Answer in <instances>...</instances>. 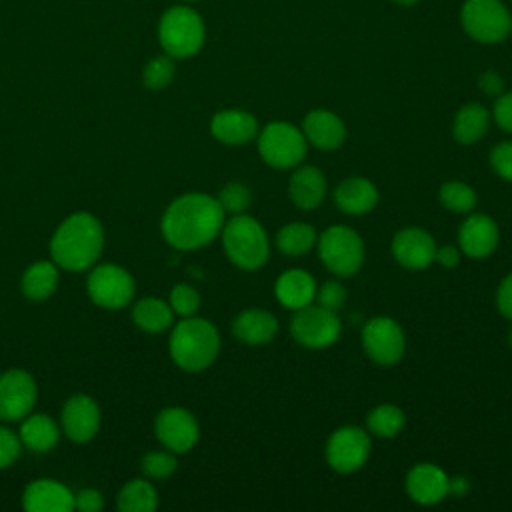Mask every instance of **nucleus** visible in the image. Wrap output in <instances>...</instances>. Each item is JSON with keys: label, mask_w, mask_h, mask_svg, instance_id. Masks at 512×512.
I'll list each match as a JSON object with an SVG mask.
<instances>
[{"label": "nucleus", "mask_w": 512, "mask_h": 512, "mask_svg": "<svg viewBox=\"0 0 512 512\" xmlns=\"http://www.w3.org/2000/svg\"><path fill=\"white\" fill-rule=\"evenodd\" d=\"M438 198L446 210L456 214H468L476 206V190L460 180L444 182L438 190Z\"/></svg>", "instance_id": "33"}, {"label": "nucleus", "mask_w": 512, "mask_h": 512, "mask_svg": "<svg viewBox=\"0 0 512 512\" xmlns=\"http://www.w3.org/2000/svg\"><path fill=\"white\" fill-rule=\"evenodd\" d=\"M478 84H480V90L488 96H500L502 90H504V80L498 72L494 70H488V72H482L480 78H478Z\"/></svg>", "instance_id": "44"}, {"label": "nucleus", "mask_w": 512, "mask_h": 512, "mask_svg": "<svg viewBox=\"0 0 512 512\" xmlns=\"http://www.w3.org/2000/svg\"><path fill=\"white\" fill-rule=\"evenodd\" d=\"M220 238L226 258L234 266L242 270H258L266 264L270 254L266 230L256 218L248 216L246 212L232 214L228 220H224Z\"/></svg>", "instance_id": "4"}, {"label": "nucleus", "mask_w": 512, "mask_h": 512, "mask_svg": "<svg viewBox=\"0 0 512 512\" xmlns=\"http://www.w3.org/2000/svg\"><path fill=\"white\" fill-rule=\"evenodd\" d=\"M460 20L466 34L482 44L502 42L512 26V16L500 0H466Z\"/></svg>", "instance_id": "9"}, {"label": "nucleus", "mask_w": 512, "mask_h": 512, "mask_svg": "<svg viewBox=\"0 0 512 512\" xmlns=\"http://www.w3.org/2000/svg\"><path fill=\"white\" fill-rule=\"evenodd\" d=\"M20 452L22 442L18 438V432L0 424V470L10 468L20 458Z\"/></svg>", "instance_id": "38"}, {"label": "nucleus", "mask_w": 512, "mask_h": 512, "mask_svg": "<svg viewBox=\"0 0 512 512\" xmlns=\"http://www.w3.org/2000/svg\"><path fill=\"white\" fill-rule=\"evenodd\" d=\"M168 352L180 370L202 372L220 352V334L210 320L198 318L196 314L186 316L172 324Z\"/></svg>", "instance_id": "3"}, {"label": "nucleus", "mask_w": 512, "mask_h": 512, "mask_svg": "<svg viewBox=\"0 0 512 512\" xmlns=\"http://www.w3.org/2000/svg\"><path fill=\"white\" fill-rule=\"evenodd\" d=\"M494 120L496 124L504 130L512 134V92H502L492 108Z\"/></svg>", "instance_id": "42"}, {"label": "nucleus", "mask_w": 512, "mask_h": 512, "mask_svg": "<svg viewBox=\"0 0 512 512\" xmlns=\"http://www.w3.org/2000/svg\"><path fill=\"white\" fill-rule=\"evenodd\" d=\"M60 430L74 444L90 442L102 422V412L98 402L88 394H72L60 410Z\"/></svg>", "instance_id": "15"}, {"label": "nucleus", "mask_w": 512, "mask_h": 512, "mask_svg": "<svg viewBox=\"0 0 512 512\" xmlns=\"http://www.w3.org/2000/svg\"><path fill=\"white\" fill-rule=\"evenodd\" d=\"M396 4H402V6H414L418 0H394Z\"/></svg>", "instance_id": "47"}, {"label": "nucleus", "mask_w": 512, "mask_h": 512, "mask_svg": "<svg viewBox=\"0 0 512 512\" xmlns=\"http://www.w3.org/2000/svg\"><path fill=\"white\" fill-rule=\"evenodd\" d=\"M316 230L306 222H288L276 234V248L294 258L310 252L316 246Z\"/></svg>", "instance_id": "31"}, {"label": "nucleus", "mask_w": 512, "mask_h": 512, "mask_svg": "<svg viewBox=\"0 0 512 512\" xmlns=\"http://www.w3.org/2000/svg\"><path fill=\"white\" fill-rule=\"evenodd\" d=\"M460 254H462V252H460V248L446 244V246L436 248V256H434V260H436L438 264H442L444 268H454V266L460 262Z\"/></svg>", "instance_id": "45"}, {"label": "nucleus", "mask_w": 512, "mask_h": 512, "mask_svg": "<svg viewBox=\"0 0 512 512\" xmlns=\"http://www.w3.org/2000/svg\"><path fill=\"white\" fill-rule=\"evenodd\" d=\"M498 246V224L488 214H470L458 230V248L462 254L482 260Z\"/></svg>", "instance_id": "19"}, {"label": "nucleus", "mask_w": 512, "mask_h": 512, "mask_svg": "<svg viewBox=\"0 0 512 512\" xmlns=\"http://www.w3.org/2000/svg\"><path fill=\"white\" fill-rule=\"evenodd\" d=\"M508 344H510V348H512V330H510V334H508Z\"/></svg>", "instance_id": "48"}, {"label": "nucleus", "mask_w": 512, "mask_h": 512, "mask_svg": "<svg viewBox=\"0 0 512 512\" xmlns=\"http://www.w3.org/2000/svg\"><path fill=\"white\" fill-rule=\"evenodd\" d=\"M226 212L216 196L206 192H186L174 198L162 218L160 232L176 250H198L208 246L224 226Z\"/></svg>", "instance_id": "1"}, {"label": "nucleus", "mask_w": 512, "mask_h": 512, "mask_svg": "<svg viewBox=\"0 0 512 512\" xmlns=\"http://www.w3.org/2000/svg\"><path fill=\"white\" fill-rule=\"evenodd\" d=\"M316 244L322 264L340 278L356 274L364 262V242L360 234L348 226L336 224L326 228Z\"/></svg>", "instance_id": "7"}, {"label": "nucleus", "mask_w": 512, "mask_h": 512, "mask_svg": "<svg viewBox=\"0 0 512 512\" xmlns=\"http://www.w3.org/2000/svg\"><path fill=\"white\" fill-rule=\"evenodd\" d=\"M22 508L26 512H72L74 492L54 478H38L26 484Z\"/></svg>", "instance_id": "18"}, {"label": "nucleus", "mask_w": 512, "mask_h": 512, "mask_svg": "<svg viewBox=\"0 0 512 512\" xmlns=\"http://www.w3.org/2000/svg\"><path fill=\"white\" fill-rule=\"evenodd\" d=\"M510 32H512V26H510Z\"/></svg>", "instance_id": "49"}, {"label": "nucleus", "mask_w": 512, "mask_h": 512, "mask_svg": "<svg viewBox=\"0 0 512 512\" xmlns=\"http://www.w3.org/2000/svg\"><path fill=\"white\" fill-rule=\"evenodd\" d=\"M276 332H278L276 316L262 308L242 310L232 320V334L236 336V340L248 346L268 344L276 336Z\"/></svg>", "instance_id": "26"}, {"label": "nucleus", "mask_w": 512, "mask_h": 512, "mask_svg": "<svg viewBox=\"0 0 512 512\" xmlns=\"http://www.w3.org/2000/svg\"><path fill=\"white\" fill-rule=\"evenodd\" d=\"M288 196L300 210H314L326 198V178L316 166H300L288 182Z\"/></svg>", "instance_id": "25"}, {"label": "nucleus", "mask_w": 512, "mask_h": 512, "mask_svg": "<svg viewBox=\"0 0 512 512\" xmlns=\"http://www.w3.org/2000/svg\"><path fill=\"white\" fill-rule=\"evenodd\" d=\"M316 300L320 306L338 312L346 300V288L338 280H328L316 288Z\"/></svg>", "instance_id": "40"}, {"label": "nucleus", "mask_w": 512, "mask_h": 512, "mask_svg": "<svg viewBox=\"0 0 512 512\" xmlns=\"http://www.w3.org/2000/svg\"><path fill=\"white\" fill-rule=\"evenodd\" d=\"M178 468L176 454L162 448V450H150L140 458V470L150 480H166L170 478Z\"/></svg>", "instance_id": "34"}, {"label": "nucleus", "mask_w": 512, "mask_h": 512, "mask_svg": "<svg viewBox=\"0 0 512 512\" xmlns=\"http://www.w3.org/2000/svg\"><path fill=\"white\" fill-rule=\"evenodd\" d=\"M302 134L308 144L320 150H336L346 138V126L338 114L326 108L310 110L302 122Z\"/></svg>", "instance_id": "21"}, {"label": "nucleus", "mask_w": 512, "mask_h": 512, "mask_svg": "<svg viewBox=\"0 0 512 512\" xmlns=\"http://www.w3.org/2000/svg\"><path fill=\"white\" fill-rule=\"evenodd\" d=\"M154 436L162 448L174 454H184L196 446L200 426L190 410L182 406H168L162 408L154 418Z\"/></svg>", "instance_id": "14"}, {"label": "nucleus", "mask_w": 512, "mask_h": 512, "mask_svg": "<svg viewBox=\"0 0 512 512\" xmlns=\"http://www.w3.org/2000/svg\"><path fill=\"white\" fill-rule=\"evenodd\" d=\"M60 436H62L60 422H56L48 414L30 412L20 420L18 438L22 442V448L26 450H32L36 454L50 452L58 446Z\"/></svg>", "instance_id": "23"}, {"label": "nucleus", "mask_w": 512, "mask_h": 512, "mask_svg": "<svg viewBox=\"0 0 512 512\" xmlns=\"http://www.w3.org/2000/svg\"><path fill=\"white\" fill-rule=\"evenodd\" d=\"M210 132L226 146H242L258 136V120L246 110L228 108L212 116Z\"/></svg>", "instance_id": "20"}, {"label": "nucleus", "mask_w": 512, "mask_h": 512, "mask_svg": "<svg viewBox=\"0 0 512 512\" xmlns=\"http://www.w3.org/2000/svg\"><path fill=\"white\" fill-rule=\"evenodd\" d=\"M120 512H154L158 508V492L150 478L128 480L116 496Z\"/></svg>", "instance_id": "30"}, {"label": "nucleus", "mask_w": 512, "mask_h": 512, "mask_svg": "<svg viewBox=\"0 0 512 512\" xmlns=\"http://www.w3.org/2000/svg\"><path fill=\"white\" fill-rule=\"evenodd\" d=\"M490 166L502 180L512 182V140L498 142L490 150Z\"/></svg>", "instance_id": "39"}, {"label": "nucleus", "mask_w": 512, "mask_h": 512, "mask_svg": "<svg viewBox=\"0 0 512 512\" xmlns=\"http://www.w3.org/2000/svg\"><path fill=\"white\" fill-rule=\"evenodd\" d=\"M74 510L80 512H100L104 510V496L96 488H82L74 492Z\"/></svg>", "instance_id": "41"}, {"label": "nucleus", "mask_w": 512, "mask_h": 512, "mask_svg": "<svg viewBox=\"0 0 512 512\" xmlns=\"http://www.w3.org/2000/svg\"><path fill=\"white\" fill-rule=\"evenodd\" d=\"M174 74V58L164 52L162 56H154L152 60H148V64L142 70V82L150 90H162L174 80Z\"/></svg>", "instance_id": "35"}, {"label": "nucleus", "mask_w": 512, "mask_h": 512, "mask_svg": "<svg viewBox=\"0 0 512 512\" xmlns=\"http://www.w3.org/2000/svg\"><path fill=\"white\" fill-rule=\"evenodd\" d=\"M48 250L60 270L88 272L104 250L102 222L90 212L66 216L56 226Z\"/></svg>", "instance_id": "2"}, {"label": "nucleus", "mask_w": 512, "mask_h": 512, "mask_svg": "<svg viewBox=\"0 0 512 512\" xmlns=\"http://www.w3.org/2000/svg\"><path fill=\"white\" fill-rule=\"evenodd\" d=\"M406 494L422 506H434L450 494L448 474L430 462L414 464L406 474Z\"/></svg>", "instance_id": "17"}, {"label": "nucleus", "mask_w": 512, "mask_h": 512, "mask_svg": "<svg viewBox=\"0 0 512 512\" xmlns=\"http://www.w3.org/2000/svg\"><path fill=\"white\" fill-rule=\"evenodd\" d=\"M370 434L358 426H342L334 430L326 442V462L340 474L360 470L370 456Z\"/></svg>", "instance_id": "12"}, {"label": "nucleus", "mask_w": 512, "mask_h": 512, "mask_svg": "<svg viewBox=\"0 0 512 512\" xmlns=\"http://www.w3.org/2000/svg\"><path fill=\"white\" fill-rule=\"evenodd\" d=\"M468 480L458 476V478H450V494H456V496H464L466 490H468Z\"/></svg>", "instance_id": "46"}, {"label": "nucleus", "mask_w": 512, "mask_h": 512, "mask_svg": "<svg viewBox=\"0 0 512 512\" xmlns=\"http://www.w3.org/2000/svg\"><path fill=\"white\" fill-rule=\"evenodd\" d=\"M38 384L24 368H8L0 374V422H20L34 410Z\"/></svg>", "instance_id": "13"}, {"label": "nucleus", "mask_w": 512, "mask_h": 512, "mask_svg": "<svg viewBox=\"0 0 512 512\" xmlns=\"http://www.w3.org/2000/svg\"><path fill=\"white\" fill-rule=\"evenodd\" d=\"M206 38L200 14L188 6L168 8L158 22V40L172 58H190L200 52Z\"/></svg>", "instance_id": "5"}, {"label": "nucleus", "mask_w": 512, "mask_h": 512, "mask_svg": "<svg viewBox=\"0 0 512 512\" xmlns=\"http://www.w3.org/2000/svg\"><path fill=\"white\" fill-rule=\"evenodd\" d=\"M496 306H498V312L512 320V272L500 282L498 286V292H496Z\"/></svg>", "instance_id": "43"}, {"label": "nucleus", "mask_w": 512, "mask_h": 512, "mask_svg": "<svg viewBox=\"0 0 512 512\" xmlns=\"http://www.w3.org/2000/svg\"><path fill=\"white\" fill-rule=\"evenodd\" d=\"M378 202V188L364 176H350L334 188V204L350 216L368 214Z\"/></svg>", "instance_id": "24"}, {"label": "nucleus", "mask_w": 512, "mask_h": 512, "mask_svg": "<svg viewBox=\"0 0 512 512\" xmlns=\"http://www.w3.org/2000/svg\"><path fill=\"white\" fill-rule=\"evenodd\" d=\"M488 124H490V112L486 110V106H482L480 102L464 104L454 116V124H452L454 140L462 146L476 144L486 134Z\"/></svg>", "instance_id": "29"}, {"label": "nucleus", "mask_w": 512, "mask_h": 512, "mask_svg": "<svg viewBox=\"0 0 512 512\" xmlns=\"http://www.w3.org/2000/svg\"><path fill=\"white\" fill-rule=\"evenodd\" d=\"M342 330L338 312L328 310L320 304H308L294 312L290 320L292 338L310 350H320L332 346Z\"/></svg>", "instance_id": "10"}, {"label": "nucleus", "mask_w": 512, "mask_h": 512, "mask_svg": "<svg viewBox=\"0 0 512 512\" xmlns=\"http://www.w3.org/2000/svg\"><path fill=\"white\" fill-rule=\"evenodd\" d=\"M316 288V280L310 272L302 268H290L276 278L274 296L284 308L296 312L314 302Z\"/></svg>", "instance_id": "22"}, {"label": "nucleus", "mask_w": 512, "mask_h": 512, "mask_svg": "<svg viewBox=\"0 0 512 512\" xmlns=\"http://www.w3.org/2000/svg\"><path fill=\"white\" fill-rule=\"evenodd\" d=\"M174 310L170 308L168 300L156 298V296H146L134 302L132 306V320L134 324L148 334H160L172 328L174 324Z\"/></svg>", "instance_id": "28"}, {"label": "nucleus", "mask_w": 512, "mask_h": 512, "mask_svg": "<svg viewBox=\"0 0 512 512\" xmlns=\"http://www.w3.org/2000/svg\"><path fill=\"white\" fill-rule=\"evenodd\" d=\"M60 284V268L54 260H36L22 272L20 290L30 302L48 300Z\"/></svg>", "instance_id": "27"}, {"label": "nucleus", "mask_w": 512, "mask_h": 512, "mask_svg": "<svg viewBox=\"0 0 512 512\" xmlns=\"http://www.w3.org/2000/svg\"><path fill=\"white\" fill-rule=\"evenodd\" d=\"M406 416L396 404H380L372 408L366 416V428L378 438H394L402 432Z\"/></svg>", "instance_id": "32"}, {"label": "nucleus", "mask_w": 512, "mask_h": 512, "mask_svg": "<svg viewBox=\"0 0 512 512\" xmlns=\"http://www.w3.org/2000/svg\"><path fill=\"white\" fill-rule=\"evenodd\" d=\"M86 292L92 304L104 310L126 308L136 292L132 274L112 262L94 264L86 276Z\"/></svg>", "instance_id": "8"}, {"label": "nucleus", "mask_w": 512, "mask_h": 512, "mask_svg": "<svg viewBox=\"0 0 512 512\" xmlns=\"http://www.w3.org/2000/svg\"><path fill=\"white\" fill-rule=\"evenodd\" d=\"M362 348L372 362L392 366L404 356V330L390 316H374L362 328Z\"/></svg>", "instance_id": "11"}, {"label": "nucleus", "mask_w": 512, "mask_h": 512, "mask_svg": "<svg viewBox=\"0 0 512 512\" xmlns=\"http://www.w3.org/2000/svg\"><path fill=\"white\" fill-rule=\"evenodd\" d=\"M436 242L424 228L408 226L394 234L392 256L406 270H424L434 262Z\"/></svg>", "instance_id": "16"}, {"label": "nucleus", "mask_w": 512, "mask_h": 512, "mask_svg": "<svg viewBox=\"0 0 512 512\" xmlns=\"http://www.w3.org/2000/svg\"><path fill=\"white\" fill-rule=\"evenodd\" d=\"M200 294L194 286L190 284H174L168 296V304L174 310L176 316L186 318V316H194L200 310Z\"/></svg>", "instance_id": "37"}, {"label": "nucleus", "mask_w": 512, "mask_h": 512, "mask_svg": "<svg viewBox=\"0 0 512 512\" xmlns=\"http://www.w3.org/2000/svg\"><path fill=\"white\" fill-rule=\"evenodd\" d=\"M216 200L220 202V206L226 214H230V216L232 214H242V212L248 210V206L252 202V192L242 182H228L226 186H222Z\"/></svg>", "instance_id": "36"}, {"label": "nucleus", "mask_w": 512, "mask_h": 512, "mask_svg": "<svg viewBox=\"0 0 512 512\" xmlns=\"http://www.w3.org/2000/svg\"><path fill=\"white\" fill-rule=\"evenodd\" d=\"M306 152L308 142L302 130L290 122L276 120L258 132V154L272 168H296L306 158Z\"/></svg>", "instance_id": "6"}]
</instances>
